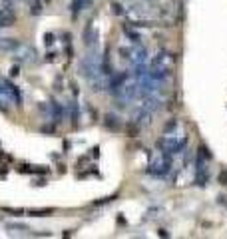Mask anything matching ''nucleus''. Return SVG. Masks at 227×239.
Wrapping results in <instances>:
<instances>
[{"mask_svg": "<svg viewBox=\"0 0 227 239\" xmlns=\"http://www.w3.org/2000/svg\"><path fill=\"white\" fill-rule=\"evenodd\" d=\"M54 213V209H34L30 211V215H34V217H44V215H50Z\"/></svg>", "mask_w": 227, "mask_h": 239, "instance_id": "ddd939ff", "label": "nucleus"}, {"mask_svg": "<svg viewBox=\"0 0 227 239\" xmlns=\"http://www.w3.org/2000/svg\"><path fill=\"white\" fill-rule=\"evenodd\" d=\"M104 126L108 129H120V126H122V124H120V120L116 118V116L108 114V116H106V120H104Z\"/></svg>", "mask_w": 227, "mask_h": 239, "instance_id": "9d476101", "label": "nucleus"}, {"mask_svg": "<svg viewBox=\"0 0 227 239\" xmlns=\"http://www.w3.org/2000/svg\"><path fill=\"white\" fill-rule=\"evenodd\" d=\"M44 42H46V46H52V42H54V34H46V36H44Z\"/></svg>", "mask_w": 227, "mask_h": 239, "instance_id": "4468645a", "label": "nucleus"}, {"mask_svg": "<svg viewBox=\"0 0 227 239\" xmlns=\"http://www.w3.org/2000/svg\"><path fill=\"white\" fill-rule=\"evenodd\" d=\"M185 143H187L185 132H181V129L175 126L173 129H167L166 136H161L160 142H157V146H160V149H163L166 153L175 156V153H179L181 149L185 148Z\"/></svg>", "mask_w": 227, "mask_h": 239, "instance_id": "f03ea898", "label": "nucleus"}, {"mask_svg": "<svg viewBox=\"0 0 227 239\" xmlns=\"http://www.w3.org/2000/svg\"><path fill=\"white\" fill-rule=\"evenodd\" d=\"M0 28H2V24H0Z\"/></svg>", "mask_w": 227, "mask_h": 239, "instance_id": "f3484780", "label": "nucleus"}, {"mask_svg": "<svg viewBox=\"0 0 227 239\" xmlns=\"http://www.w3.org/2000/svg\"><path fill=\"white\" fill-rule=\"evenodd\" d=\"M30 10H32V14H40L42 12V2L40 0H30Z\"/></svg>", "mask_w": 227, "mask_h": 239, "instance_id": "f8f14e48", "label": "nucleus"}, {"mask_svg": "<svg viewBox=\"0 0 227 239\" xmlns=\"http://www.w3.org/2000/svg\"><path fill=\"white\" fill-rule=\"evenodd\" d=\"M113 12H116V14H123V10H122L120 4H113Z\"/></svg>", "mask_w": 227, "mask_h": 239, "instance_id": "2eb2a0df", "label": "nucleus"}, {"mask_svg": "<svg viewBox=\"0 0 227 239\" xmlns=\"http://www.w3.org/2000/svg\"><path fill=\"white\" fill-rule=\"evenodd\" d=\"M20 102H22L20 90L12 82L6 80V78H0V106H4V108H8V106H20Z\"/></svg>", "mask_w": 227, "mask_h": 239, "instance_id": "39448f33", "label": "nucleus"}, {"mask_svg": "<svg viewBox=\"0 0 227 239\" xmlns=\"http://www.w3.org/2000/svg\"><path fill=\"white\" fill-rule=\"evenodd\" d=\"M46 2H50V0H46Z\"/></svg>", "mask_w": 227, "mask_h": 239, "instance_id": "6ab92c4d", "label": "nucleus"}, {"mask_svg": "<svg viewBox=\"0 0 227 239\" xmlns=\"http://www.w3.org/2000/svg\"><path fill=\"white\" fill-rule=\"evenodd\" d=\"M173 62H175V58L171 52H160L153 60H151L150 68L146 70V76L150 78H157V80H166L167 76H169V72L171 68H173Z\"/></svg>", "mask_w": 227, "mask_h": 239, "instance_id": "7ed1b4c3", "label": "nucleus"}, {"mask_svg": "<svg viewBox=\"0 0 227 239\" xmlns=\"http://www.w3.org/2000/svg\"><path fill=\"white\" fill-rule=\"evenodd\" d=\"M130 60H132L136 66H143L146 64V60H147V50L143 46H136V48H132L130 50Z\"/></svg>", "mask_w": 227, "mask_h": 239, "instance_id": "0eeeda50", "label": "nucleus"}, {"mask_svg": "<svg viewBox=\"0 0 227 239\" xmlns=\"http://www.w3.org/2000/svg\"><path fill=\"white\" fill-rule=\"evenodd\" d=\"M80 74L90 82L96 80L102 74V54H100L98 46L88 48L86 56L82 58V62H80Z\"/></svg>", "mask_w": 227, "mask_h": 239, "instance_id": "f257e3e1", "label": "nucleus"}, {"mask_svg": "<svg viewBox=\"0 0 227 239\" xmlns=\"http://www.w3.org/2000/svg\"><path fill=\"white\" fill-rule=\"evenodd\" d=\"M171 167V156L169 153H166L163 149H156V152H151L150 156V169L147 172L151 173V175H166L167 172H169Z\"/></svg>", "mask_w": 227, "mask_h": 239, "instance_id": "20e7f679", "label": "nucleus"}, {"mask_svg": "<svg viewBox=\"0 0 227 239\" xmlns=\"http://www.w3.org/2000/svg\"><path fill=\"white\" fill-rule=\"evenodd\" d=\"M18 40L16 38H4V36H0V52H4V54H12L18 48Z\"/></svg>", "mask_w": 227, "mask_h": 239, "instance_id": "6e6552de", "label": "nucleus"}, {"mask_svg": "<svg viewBox=\"0 0 227 239\" xmlns=\"http://www.w3.org/2000/svg\"><path fill=\"white\" fill-rule=\"evenodd\" d=\"M10 56H14L18 62H24V64H36L38 62V52L36 48L30 46V44H18V48H16L14 52L10 54Z\"/></svg>", "mask_w": 227, "mask_h": 239, "instance_id": "423d86ee", "label": "nucleus"}, {"mask_svg": "<svg viewBox=\"0 0 227 239\" xmlns=\"http://www.w3.org/2000/svg\"><path fill=\"white\" fill-rule=\"evenodd\" d=\"M26 2H30V0H26Z\"/></svg>", "mask_w": 227, "mask_h": 239, "instance_id": "a211bd4d", "label": "nucleus"}, {"mask_svg": "<svg viewBox=\"0 0 227 239\" xmlns=\"http://www.w3.org/2000/svg\"><path fill=\"white\" fill-rule=\"evenodd\" d=\"M88 4H90V0H72V2H70V12H72V16H78V12H80L82 8H86Z\"/></svg>", "mask_w": 227, "mask_h": 239, "instance_id": "1a4fd4ad", "label": "nucleus"}, {"mask_svg": "<svg viewBox=\"0 0 227 239\" xmlns=\"http://www.w3.org/2000/svg\"><path fill=\"white\" fill-rule=\"evenodd\" d=\"M123 34H126L132 42H136V44H140V40H142V36H140L133 28H130V26H123Z\"/></svg>", "mask_w": 227, "mask_h": 239, "instance_id": "9b49d317", "label": "nucleus"}, {"mask_svg": "<svg viewBox=\"0 0 227 239\" xmlns=\"http://www.w3.org/2000/svg\"><path fill=\"white\" fill-rule=\"evenodd\" d=\"M166 235H169V233H167L166 229H160V237H166Z\"/></svg>", "mask_w": 227, "mask_h": 239, "instance_id": "dca6fc26", "label": "nucleus"}]
</instances>
